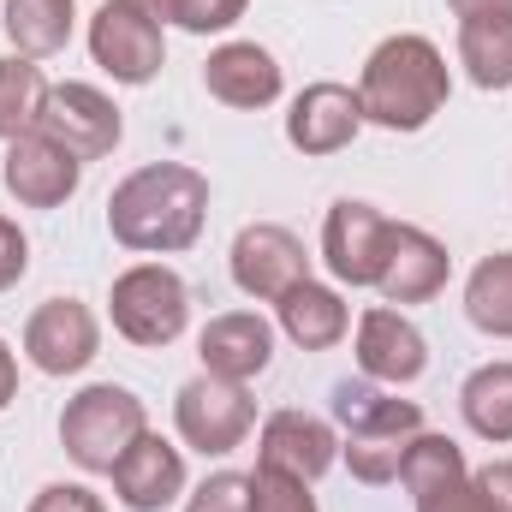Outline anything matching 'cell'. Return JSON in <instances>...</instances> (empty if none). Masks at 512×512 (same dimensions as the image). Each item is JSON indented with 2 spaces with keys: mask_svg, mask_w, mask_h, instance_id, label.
Returning a JSON list of instances; mask_svg holds the SVG:
<instances>
[{
  "mask_svg": "<svg viewBox=\"0 0 512 512\" xmlns=\"http://www.w3.org/2000/svg\"><path fill=\"white\" fill-rule=\"evenodd\" d=\"M203 221H209V179L185 161H149L126 173L108 197V233L126 251H191L203 239Z\"/></svg>",
  "mask_w": 512,
  "mask_h": 512,
  "instance_id": "6da1fadb",
  "label": "cell"
},
{
  "mask_svg": "<svg viewBox=\"0 0 512 512\" xmlns=\"http://www.w3.org/2000/svg\"><path fill=\"white\" fill-rule=\"evenodd\" d=\"M447 96H453V72H447L441 48L417 30L387 36L364 60V78H358L364 120L382 131H423L447 108Z\"/></svg>",
  "mask_w": 512,
  "mask_h": 512,
  "instance_id": "7a4b0ae2",
  "label": "cell"
},
{
  "mask_svg": "<svg viewBox=\"0 0 512 512\" xmlns=\"http://www.w3.org/2000/svg\"><path fill=\"white\" fill-rule=\"evenodd\" d=\"M334 417L346 423L340 453H346L352 477L370 483V489L399 477V459H405L411 435L423 429V411L411 399H387L376 387H352V382H340V393H334Z\"/></svg>",
  "mask_w": 512,
  "mask_h": 512,
  "instance_id": "3957f363",
  "label": "cell"
},
{
  "mask_svg": "<svg viewBox=\"0 0 512 512\" xmlns=\"http://www.w3.org/2000/svg\"><path fill=\"white\" fill-rule=\"evenodd\" d=\"M143 429H149V411H143V399L120 382L84 387V393L66 399V411H60V447H66V459H72L78 471H96V477H108V471L126 459V447Z\"/></svg>",
  "mask_w": 512,
  "mask_h": 512,
  "instance_id": "277c9868",
  "label": "cell"
},
{
  "mask_svg": "<svg viewBox=\"0 0 512 512\" xmlns=\"http://www.w3.org/2000/svg\"><path fill=\"white\" fill-rule=\"evenodd\" d=\"M108 316H114V328L126 334L131 346H173L185 334L191 292H185V280L167 262H137V268H126L114 280Z\"/></svg>",
  "mask_w": 512,
  "mask_h": 512,
  "instance_id": "5b68a950",
  "label": "cell"
},
{
  "mask_svg": "<svg viewBox=\"0 0 512 512\" xmlns=\"http://www.w3.org/2000/svg\"><path fill=\"white\" fill-rule=\"evenodd\" d=\"M173 423H179V441L197 447L203 459H221L233 447H245V435L256 429V399L245 393V382H227V376H197V382L179 387L173 399Z\"/></svg>",
  "mask_w": 512,
  "mask_h": 512,
  "instance_id": "8992f818",
  "label": "cell"
},
{
  "mask_svg": "<svg viewBox=\"0 0 512 512\" xmlns=\"http://www.w3.org/2000/svg\"><path fill=\"white\" fill-rule=\"evenodd\" d=\"M36 131L48 143H60L66 155H78V161H102V155L120 149L126 120H120L114 96H102L96 84H48V102H42Z\"/></svg>",
  "mask_w": 512,
  "mask_h": 512,
  "instance_id": "52a82bcc",
  "label": "cell"
},
{
  "mask_svg": "<svg viewBox=\"0 0 512 512\" xmlns=\"http://www.w3.org/2000/svg\"><path fill=\"white\" fill-rule=\"evenodd\" d=\"M90 54L114 84H149L167 66V36L155 18H143L126 0H102L90 18Z\"/></svg>",
  "mask_w": 512,
  "mask_h": 512,
  "instance_id": "ba28073f",
  "label": "cell"
},
{
  "mask_svg": "<svg viewBox=\"0 0 512 512\" xmlns=\"http://www.w3.org/2000/svg\"><path fill=\"white\" fill-rule=\"evenodd\" d=\"M310 280V251L298 233L274 227V221H256L233 239V286L245 298H262V304H280L292 286Z\"/></svg>",
  "mask_w": 512,
  "mask_h": 512,
  "instance_id": "9c48e42d",
  "label": "cell"
},
{
  "mask_svg": "<svg viewBox=\"0 0 512 512\" xmlns=\"http://www.w3.org/2000/svg\"><path fill=\"white\" fill-rule=\"evenodd\" d=\"M96 352H102V328H96L90 304L48 298V304L30 310V322H24V358L42 376H78Z\"/></svg>",
  "mask_w": 512,
  "mask_h": 512,
  "instance_id": "30bf717a",
  "label": "cell"
},
{
  "mask_svg": "<svg viewBox=\"0 0 512 512\" xmlns=\"http://www.w3.org/2000/svg\"><path fill=\"white\" fill-rule=\"evenodd\" d=\"M387 233H393V221H387L376 203L340 197V203L328 209V221H322V256H328L334 280H346V286H376L382 256H387Z\"/></svg>",
  "mask_w": 512,
  "mask_h": 512,
  "instance_id": "8fae6325",
  "label": "cell"
},
{
  "mask_svg": "<svg viewBox=\"0 0 512 512\" xmlns=\"http://www.w3.org/2000/svg\"><path fill=\"white\" fill-rule=\"evenodd\" d=\"M453 274V256L435 233L411 227V221H393L387 233V256H382V274H376V292L387 304H429Z\"/></svg>",
  "mask_w": 512,
  "mask_h": 512,
  "instance_id": "7c38bea8",
  "label": "cell"
},
{
  "mask_svg": "<svg viewBox=\"0 0 512 512\" xmlns=\"http://www.w3.org/2000/svg\"><path fill=\"white\" fill-rule=\"evenodd\" d=\"M358 370L370 382L405 387L429 370V340L417 334L411 316H399L393 304H376L358 316Z\"/></svg>",
  "mask_w": 512,
  "mask_h": 512,
  "instance_id": "4fadbf2b",
  "label": "cell"
},
{
  "mask_svg": "<svg viewBox=\"0 0 512 512\" xmlns=\"http://www.w3.org/2000/svg\"><path fill=\"white\" fill-rule=\"evenodd\" d=\"M0 179H6V191H12L24 209H60V203L78 191L84 161L66 155L60 143H48L42 131H30V137L6 143V167H0Z\"/></svg>",
  "mask_w": 512,
  "mask_h": 512,
  "instance_id": "5bb4252c",
  "label": "cell"
},
{
  "mask_svg": "<svg viewBox=\"0 0 512 512\" xmlns=\"http://www.w3.org/2000/svg\"><path fill=\"white\" fill-rule=\"evenodd\" d=\"M358 131H364V102L346 84H310L286 114V143L298 155H340Z\"/></svg>",
  "mask_w": 512,
  "mask_h": 512,
  "instance_id": "9a60e30c",
  "label": "cell"
},
{
  "mask_svg": "<svg viewBox=\"0 0 512 512\" xmlns=\"http://www.w3.org/2000/svg\"><path fill=\"white\" fill-rule=\"evenodd\" d=\"M108 477H114L120 507L161 512V507H173V501L185 495V453H179L173 441H161V435L143 429V435L126 447V459H120Z\"/></svg>",
  "mask_w": 512,
  "mask_h": 512,
  "instance_id": "2e32d148",
  "label": "cell"
},
{
  "mask_svg": "<svg viewBox=\"0 0 512 512\" xmlns=\"http://www.w3.org/2000/svg\"><path fill=\"white\" fill-rule=\"evenodd\" d=\"M334 459H340V441L310 411H274L262 423V435H256V465H274V471L304 477V483H316Z\"/></svg>",
  "mask_w": 512,
  "mask_h": 512,
  "instance_id": "e0dca14e",
  "label": "cell"
},
{
  "mask_svg": "<svg viewBox=\"0 0 512 512\" xmlns=\"http://www.w3.org/2000/svg\"><path fill=\"white\" fill-rule=\"evenodd\" d=\"M197 358H203L209 376L256 382V376L274 364V328H268L256 310H227V316H215V322L197 334Z\"/></svg>",
  "mask_w": 512,
  "mask_h": 512,
  "instance_id": "ac0fdd59",
  "label": "cell"
},
{
  "mask_svg": "<svg viewBox=\"0 0 512 512\" xmlns=\"http://www.w3.org/2000/svg\"><path fill=\"white\" fill-rule=\"evenodd\" d=\"M203 90L227 108H268L280 96V60L262 42H221L203 66Z\"/></svg>",
  "mask_w": 512,
  "mask_h": 512,
  "instance_id": "d6986e66",
  "label": "cell"
},
{
  "mask_svg": "<svg viewBox=\"0 0 512 512\" xmlns=\"http://www.w3.org/2000/svg\"><path fill=\"white\" fill-rule=\"evenodd\" d=\"M346 328H352V310H346V298H340L334 286H322V280H304V286H292V292L280 298V334H286L292 346H304V352L340 346Z\"/></svg>",
  "mask_w": 512,
  "mask_h": 512,
  "instance_id": "ffe728a7",
  "label": "cell"
},
{
  "mask_svg": "<svg viewBox=\"0 0 512 512\" xmlns=\"http://www.w3.org/2000/svg\"><path fill=\"white\" fill-rule=\"evenodd\" d=\"M459 477H471L465 447H459L453 435L417 429V435H411V447H405V459H399V483H405V495H411V501H429V495L453 489Z\"/></svg>",
  "mask_w": 512,
  "mask_h": 512,
  "instance_id": "44dd1931",
  "label": "cell"
},
{
  "mask_svg": "<svg viewBox=\"0 0 512 512\" xmlns=\"http://www.w3.org/2000/svg\"><path fill=\"white\" fill-rule=\"evenodd\" d=\"M78 0H6V36L24 60H48L72 42Z\"/></svg>",
  "mask_w": 512,
  "mask_h": 512,
  "instance_id": "7402d4cb",
  "label": "cell"
},
{
  "mask_svg": "<svg viewBox=\"0 0 512 512\" xmlns=\"http://www.w3.org/2000/svg\"><path fill=\"white\" fill-rule=\"evenodd\" d=\"M459 66L477 90H512V12L459 24Z\"/></svg>",
  "mask_w": 512,
  "mask_h": 512,
  "instance_id": "603a6c76",
  "label": "cell"
},
{
  "mask_svg": "<svg viewBox=\"0 0 512 512\" xmlns=\"http://www.w3.org/2000/svg\"><path fill=\"white\" fill-rule=\"evenodd\" d=\"M459 411H465V423H471V435H483V441H512V364H483V370H471L465 387H459Z\"/></svg>",
  "mask_w": 512,
  "mask_h": 512,
  "instance_id": "cb8c5ba5",
  "label": "cell"
},
{
  "mask_svg": "<svg viewBox=\"0 0 512 512\" xmlns=\"http://www.w3.org/2000/svg\"><path fill=\"white\" fill-rule=\"evenodd\" d=\"M465 316L489 340H512V251L483 256L465 280Z\"/></svg>",
  "mask_w": 512,
  "mask_h": 512,
  "instance_id": "d4e9b609",
  "label": "cell"
},
{
  "mask_svg": "<svg viewBox=\"0 0 512 512\" xmlns=\"http://www.w3.org/2000/svg\"><path fill=\"white\" fill-rule=\"evenodd\" d=\"M42 102H48L42 66L24 60V54H6V60H0V143L30 137L36 120H42Z\"/></svg>",
  "mask_w": 512,
  "mask_h": 512,
  "instance_id": "484cf974",
  "label": "cell"
},
{
  "mask_svg": "<svg viewBox=\"0 0 512 512\" xmlns=\"http://www.w3.org/2000/svg\"><path fill=\"white\" fill-rule=\"evenodd\" d=\"M251 512H316V495L304 477H286L274 465L251 471Z\"/></svg>",
  "mask_w": 512,
  "mask_h": 512,
  "instance_id": "4316f807",
  "label": "cell"
},
{
  "mask_svg": "<svg viewBox=\"0 0 512 512\" xmlns=\"http://www.w3.org/2000/svg\"><path fill=\"white\" fill-rule=\"evenodd\" d=\"M185 512H251V477H239V471L203 477L197 495L185 501Z\"/></svg>",
  "mask_w": 512,
  "mask_h": 512,
  "instance_id": "83f0119b",
  "label": "cell"
},
{
  "mask_svg": "<svg viewBox=\"0 0 512 512\" xmlns=\"http://www.w3.org/2000/svg\"><path fill=\"white\" fill-rule=\"evenodd\" d=\"M245 6L251 0H173V24H185L191 36H209V30H233Z\"/></svg>",
  "mask_w": 512,
  "mask_h": 512,
  "instance_id": "f1b7e54d",
  "label": "cell"
},
{
  "mask_svg": "<svg viewBox=\"0 0 512 512\" xmlns=\"http://www.w3.org/2000/svg\"><path fill=\"white\" fill-rule=\"evenodd\" d=\"M30 512H108V507H102V495L84 489V483H48V489L30 501Z\"/></svg>",
  "mask_w": 512,
  "mask_h": 512,
  "instance_id": "f546056e",
  "label": "cell"
},
{
  "mask_svg": "<svg viewBox=\"0 0 512 512\" xmlns=\"http://www.w3.org/2000/svg\"><path fill=\"white\" fill-rule=\"evenodd\" d=\"M417 512H495V507H489V495H483V483H477V477H459L453 489H441V495L417 501Z\"/></svg>",
  "mask_w": 512,
  "mask_h": 512,
  "instance_id": "4dcf8cb0",
  "label": "cell"
},
{
  "mask_svg": "<svg viewBox=\"0 0 512 512\" xmlns=\"http://www.w3.org/2000/svg\"><path fill=\"white\" fill-rule=\"evenodd\" d=\"M24 268H30V239L18 233V221H6V215H0V292H6V286H18V280H24Z\"/></svg>",
  "mask_w": 512,
  "mask_h": 512,
  "instance_id": "1f68e13d",
  "label": "cell"
},
{
  "mask_svg": "<svg viewBox=\"0 0 512 512\" xmlns=\"http://www.w3.org/2000/svg\"><path fill=\"white\" fill-rule=\"evenodd\" d=\"M477 483H483V495H489V507L495 512H512V459H489L483 471H471Z\"/></svg>",
  "mask_w": 512,
  "mask_h": 512,
  "instance_id": "d6a6232c",
  "label": "cell"
},
{
  "mask_svg": "<svg viewBox=\"0 0 512 512\" xmlns=\"http://www.w3.org/2000/svg\"><path fill=\"white\" fill-rule=\"evenodd\" d=\"M453 12H459V24H471V18H501L512 12V0H447Z\"/></svg>",
  "mask_w": 512,
  "mask_h": 512,
  "instance_id": "836d02e7",
  "label": "cell"
},
{
  "mask_svg": "<svg viewBox=\"0 0 512 512\" xmlns=\"http://www.w3.org/2000/svg\"><path fill=\"white\" fill-rule=\"evenodd\" d=\"M18 399V358H12V346L0 340V411Z\"/></svg>",
  "mask_w": 512,
  "mask_h": 512,
  "instance_id": "e575fe53",
  "label": "cell"
},
{
  "mask_svg": "<svg viewBox=\"0 0 512 512\" xmlns=\"http://www.w3.org/2000/svg\"><path fill=\"white\" fill-rule=\"evenodd\" d=\"M126 6H137L143 18H155V24H167L173 18V0H126Z\"/></svg>",
  "mask_w": 512,
  "mask_h": 512,
  "instance_id": "d590c367",
  "label": "cell"
}]
</instances>
